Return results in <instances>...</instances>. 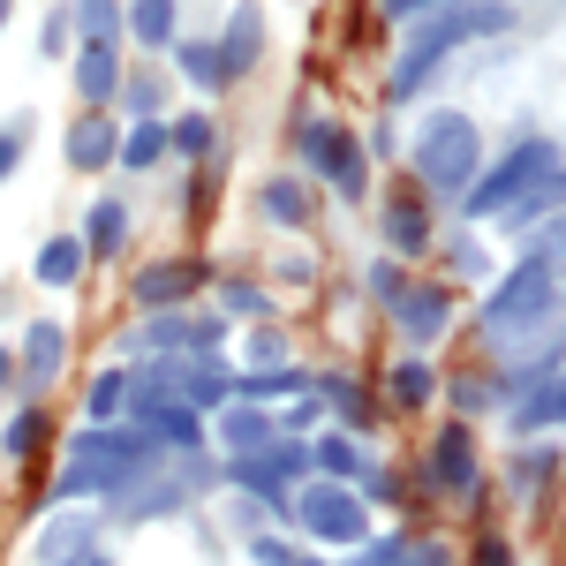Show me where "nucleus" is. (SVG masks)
I'll list each match as a JSON object with an SVG mask.
<instances>
[{
    "instance_id": "f257e3e1",
    "label": "nucleus",
    "mask_w": 566,
    "mask_h": 566,
    "mask_svg": "<svg viewBox=\"0 0 566 566\" xmlns=\"http://www.w3.org/2000/svg\"><path fill=\"white\" fill-rule=\"evenodd\" d=\"M159 476V438L144 431H122V423H84V431L69 438V469H61V483L45 491L53 506L61 499H91V491H136V483Z\"/></svg>"
},
{
    "instance_id": "f03ea898",
    "label": "nucleus",
    "mask_w": 566,
    "mask_h": 566,
    "mask_svg": "<svg viewBox=\"0 0 566 566\" xmlns=\"http://www.w3.org/2000/svg\"><path fill=\"white\" fill-rule=\"evenodd\" d=\"M499 31H514V8H506V0H461V8L423 15V23L400 39V61H392V76H386V98H416L423 76L446 69V53H461V45H476V39H499Z\"/></svg>"
},
{
    "instance_id": "7ed1b4c3",
    "label": "nucleus",
    "mask_w": 566,
    "mask_h": 566,
    "mask_svg": "<svg viewBox=\"0 0 566 566\" xmlns=\"http://www.w3.org/2000/svg\"><path fill=\"white\" fill-rule=\"evenodd\" d=\"M408 167H416V189L423 197H446V205H461L483 175V136L469 114H423V129L408 144Z\"/></svg>"
},
{
    "instance_id": "20e7f679",
    "label": "nucleus",
    "mask_w": 566,
    "mask_h": 566,
    "mask_svg": "<svg viewBox=\"0 0 566 566\" xmlns=\"http://www.w3.org/2000/svg\"><path fill=\"white\" fill-rule=\"evenodd\" d=\"M552 167H566L552 136H514V144H506V151H499V159L476 175V189L461 197V212H469V219H506L528 189H536V181L552 175Z\"/></svg>"
},
{
    "instance_id": "39448f33",
    "label": "nucleus",
    "mask_w": 566,
    "mask_h": 566,
    "mask_svg": "<svg viewBox=\"0 0 566 566\" xmlns=\"http://www.w3.org/2000/svg\"><path fill=\"white\" fill-rule=\"evenodd\" d=\"M552 310H559V264L522 258L506 280H499V295H483V333L514 340V333H528V325H544Z\"/></svg>"
},
{
    "instance_id": "423d86ee",
    "label": "nucleus",
    "mask_w": 566,
    "mask_h": 566,
    "mask_svg": "<svg viewBox=\"0 0 566 566\" xmlns=\"http://www.w3.org/2000/svg\"><path fill=\"white\" fill-rule=\"evenodd\" d=\"M287 522L303 528V536H317V544H333V552L370 544V506H363V491H348V483H303L287 499Z\"/></svg>"
},
{
    "instance_id": "0eeeda50",
    "label": "nucleus",
    "mask_w": 566,
    "mask_h": 566,
    "mask_svg": "<svg viewBox=\"0 0 566 566\" xmlns=\"http://www.w3.org/2000/svg\"><path fill=\"white\" fill-rule=\"evenodd\" d=\"M295 151H303L310 175L333 181V197L363 205V189H370V159H363V144H355L333 114H303V122H295Z\"/></svg>"
},
{
    "instance_id": "6e6552de",
    "label": "nucleus",
    "mask_w": 566,
    "mask_h": 566,
    "mask_svg": "<svg viewBox=\"0 0 566 566\" xmlns=\"http://www.w3.org/2000/svg\"><path fill=\"white\" fill-rule=\"evenodd\" d=\"M295 476H310V438H280V446H264L250 461H227V483H242L250 499L280 506V514H287V499L303 491Z\"/></svg>"
},
{
    "instance_id": "1a4fd4ad",
    "label": "nucleus",
    "mask_w": 566,
    "mask_h": 566,
    "mask_svg": "<svg viewBox=\"0 0 566 566\" xmlns=\"http://www.w3.org/2000/svg\"><path fill=\"white\" fill-rule=\"evenodd\" d=\"M423 476H431V491H446V499H469L476 491V438H469V423H438L431 453H423Z\"/></svg>"
},
{
    "instance_id": "9d476101",
    "label": "nucleus",
    "mask_w": 566,
    "mask_h": 566,
    "mask_svg": "<svg viewBox=\"0 0 566 566\" xmlns=\"http://www.w3.org/2000/svg\"><path fill=\"white\" fill-rule=\"evenodd\" d=\"M392 325H400V340L408 348H438L446 340V325H453V287H400L392 295Z\"/></svg>"
},
{
    "instance_id": "9b49d317",
    "label": "nucleus",
    "mask_w": 566,
    "mask_h": 566,
    "mask_svg": "<svg viewBox=\"0 0 566 566\" xmlns=\"http://www.w3.org/2000/svg\"><path fill=\"white\" fill-rule=\"evenodd\" d=\"M197 287H205V264L197 258H159V264H144V272H136V310H151V317H159V310H189V295H197Z\"/></svg>"
},
{
    "instance_id": "f8f14e48",
    "label": "nucleus",
    "mask_w": 566,
    "mask_h": 566,
    "mask_svg": "<svg viewBox=\"0 0 566 566\" xmlns=\"http://www.w3.org/2000/svg\"><path fill=\"white\" fill-rule=\"evenodd\" d=\"M219 61H227V84L250 76V69L264 61V8H258V0H242V8L227 15V31H219Z\"/></svg>"
},
{
    "instance_id": "ddd939ff",
    "label": "nucleus",
    "mask_w": 566,
    "mask_h": 566,
    "mask_svg": "<svg viewBox=\"0 0 566 566\" xmlns=\"http://www.w3.org/2000/svg\"><path fill=\"white\" fill-rule=\"evenodd\" d=\"M144 348H159V355H175V348H197V355H212L219 348V317H189V310H159L144 333H136Z\"/></svg>"
},
{
    "instance_id": "4468645a",
    "label": "nucleus",
    "mask_w": 566,
    "mask_h": 566,
    "mask_svg": "<svg viewBox=\"0 0 566 566\" xmlns=\"http://www.w3.org/2000/svg\"><path fill=\"white\" fill-rule=\"evenodd\" d=\"M219 446H227V461H250L264 446H280V416H264L258 400H234V408L219 416Z\"/></svg>"
},
{
    "instance_id": "2eb2a0df",
    "label": "nucleus",
    "mask_w": 566,
    "mask_h": 566,
    "mask_svg": "<svg viewBox=\"0 0 566 566\" xmlns=\"http://www.w3.org/2000/svg\"><path fill=\"white\" fill-rule=\"evenodd\" d=\"M122 159V122L114 114H84L76 129H69V167L76 175H106Z\"/></svg>"
},
{
    "instance_id": "dca6fc26",
    "label": "nucleus",
    "mask_w": 566,
    "mask_h": 566,
    "mask_svg": "<svg viewBox=\"0 0 566 566\" xmlns=\"http://www.w3.org/2000/svg\"><path fill=\"white\" fill-rule=\"evenodd\" d=\"M386 250H392V258H423V250H431V212H423V189L386 197Z\"/></svg>"
},
{
    "instance_id": "f3484780",
    "label": "nucleus",
    "mask_w": 566,
    "mask_h": 566,
    "mask_svg": "<svg viewBox=\"0 0 566 566\" xmlns=\"http://www.w3.org/2000/svg\"><path fill=\"white\" fill-rule=\"evenodd\" d=\"M122 45H76V98L84 106H114L122 98Z\"/></svg>"
},
{
    "instance_id": "a211bd4d",
    "label": "nucleus",
    "mask_w": 566,
    "mask_h": 566,
    "mask_svg": "<svg viewBox=\"0 0 566 566\" xmlns=\"http://www.w3.org/2000/svg\"><path fill=\"white\" fill-rule=\"evenodd\" d=\"M61 355H69V333H61V317H39V325L23 333V363H15V378H23V386H45V378L61 370Z\"/></svg>"
},
{
    "instance_id": "6ab92c4d",
    "label": "nucleus",
    "mask_w": 566,
    "mask_h": 566,
    "mask_svg": "<svg viewBox=\"0 0 566 566\" xmlns=\"http://www.w3.org/2000/svg\"><path fill=\"white\" fill-rule=\"evenodd\" d=\"M258 212L272 219V227H287V234H303V227H310V189L295 175H272L258 189Z\"/></svg>"
},
{
    "instance_id": "aec40b11",
    "label": "nucleus",
    "mask_w": 566,
    "mask_h": 566,
    "mask_svg": "<svg viewBox=\"0 0 566 566\" xmlns=\"http://www.w3.org/2000/svg\"><path fill=\"white\" fill-rule=\"evenodd\" d=\"M122 242H129V205L122 197H98L84 212V250L91 258H122Z\"/></svg>"
},
{
    "instance_id": "412c9836",
    "label": "nucleus",
    "mask_w": 566,
    "mask_h": 566,
    "mask_svg": "<svg viewBox=\"0 0 566 566\" xmlns=\"http://www.w3.org/2000/svg\"><path fill=\"white\" fill-rule=\"evenodd\" d=\"M392 408H400V416H423V408H431L438 400V370L431 363H423V355H400V363H392Z\"/></svg>"
},
{
    "instance_id": "4be33fe9",
    "label": "nucleus",
    "mask_w": 566,
    "mask_h": 566,
    "mask_svg": "<svg viewBox=\"0 0 566 566\" xmlns=\"http://www.w3.org/2000/svg\"><path fill=\"white\" fill-rule=\"evenodd\" d=\"M84 264H91L84 234H53V242L39 250V264H31V272H39V287H76V280H84Z\"/></svg>"
},
{
    "instance_id": "5701e85b",
    "label": "nucleus",
    "mask_w": 566,
    "mask_h": 566,
    "mask_svg": "<svg viewBox=\"0 0 566 566\" xmlns=\"http://www.w3.org/2000/svg\"><path fill=\"white\" fill-rule=\"evenodd\" d=\"M31 552H39L45 566H84V552H91V522H84V514H69V522H45Z\"/></svg>"
},
{
    "instance_id": "b1692460",
    "label": "nucleus",
    "mask_w": 566,
    "mask_h": 566,
    "mask_svg": "<svg viewBox=\"0 0 566 566\" xmlns=\"http://www.w3.org/2000/svg\"><path fill=\"white\" fill-rule=\"evenodd\" d=\"M559 212H566V167H552V175H544L522 205L506 212V227H514V234H528V227H544V219H559Z\"/></svg>"
},
{
    "instance_id": "393cba45",
    "label": "nucleus",
    "mask_w": 566,
    "mask_h": 566,
    "mask_svg": "<svg viewBox=\"0 0 566 566\" xmlns=\"http://www.w3.org/2000/svg\"><path fill=\"white\" fill-rule=\"evenodd\" d=\"M129 39L144 53H175V0H129Z\"/></svg>"
},
{
    "instance_id": "a878e982",
    "label": "nucleus",
    "mask_w": 566,
    "mask_h": 566,
    "mask_svg": "<svg viewBox=\"0 0 566 566\" xmlns=\"http://www.w3.org/2000/svg\"><path fill=\"white\" fill-rule=\"evenodd\" d=\"M122 408H129V363L98 370L91 392H84V416H91V423H122Z\"/></svg>"
},
{
    "instance_id": "bb28decb",
    "label": "nucleus",
    "mask_w": 566,
    "mask_h": 566,
    "mask_svg": "<svg viewBox=\"0 0 566 566\" xmlns=\"http://www.w3.org/2000/svg\"><path fill=\"white\" fill-rule=\"evenodd\" d=\"M69 15H76V39L84 45H122V23H129L122 0H76Z\"/></svg>"
},
{
    "instance_id": "cd10ccee",
    "label": "nucleus",
    "mask_w": 566,
    "mask_h": 566,
    "mask_svg": "<svg viewBox=\"0 0 566 566\" xmlns=\"http://www.w3.org/2000/svg\"><path fill=\"white\" fill-rule=\"evenodd\" d=\"M167 151H175V144H167V122H129V136H122V167H129V175H151Z\"/></svg>"
},
{
    "instance_id": "c85d7f7f",
    "label": "nucleus",
    "mask_w": 566,
    "mask_h": 566,
    "mask_svg": "<svg viewBox=\"0 0 566 566\" xmlns=\"http://www.w3.org/2000/svg\"><path fill=\"white\" fill-rule=\"evenodd\" d=\"M175 69L197 91H227V61H219V45H205V39H181L175 45Z\"/></svg>"
},
{
    "instance_id": "c756f323",
    "label": "nucleus",
    "mask_w": 566,
    "mask_h": 566,
    "mask_svg": "<svg viewBox=\"0 0 566 566\" xmlns=\"http://www.w3.org/2000/svg\"><path fill=\"white\" fill-rule=\"evenodd\" d=\"M167 144H175L181 159H212L219 151V122L212 114H181V122H167Z\"/></svg>"
},
{
    "instance_id": "7c9ffc66",
    "label": "nucleus",
    "mask_w": 566,
    "mask_h": 566,
    "mask_svg": "<svg viewBox=\"0 0 566 566\" xmlns=\"http://www.w3.org/2000/svg\"><path fill=\"white\" fill-rule=\"evenodd\" d=\"M310 469H325V483H348L363 476V453H355V438H310Z\"/></svg>"
},
{
    "instance_id": "2f4dec72",
    "label": "nucleus",
    "mask_w": 566,
    "mask_h": 566,
    "mask_svg": "<svg viewBox=\"0 0 566 566\" xmlns=\"http://www.w3.org/2000/svg\"><path fill=\"white\" fill-rule=\"evenodd\" d=\"M45 431H53V423H45V408H23V416L0 431V453H8V461H31V453L45 446Z\"/></svg>"
},
{
    "instance_id": "473e14b6",
    "label": "nucleus",
    "mask_w": 566,
    "mask_h": 566,
    "mask_svg": "<svg viewBox=\"0 0 566 566\" xmlns=\"http://www.w3.org/2000/svg\"><path fill=\"white\" fill-rule=\"evenodd\" d=\"M159 98H167L159 76H122V106H129L136 122H159Z\"/></svg>"
},
{
    "instance_id": "72a5a7b5",
    "label": "nucleus",
    "mask_w": 566,
    "mask_h": 566,
    "mask_svg": "<svg viewBox=\"0 0 566 566\" xmlns=\"http://www.w3.org/2000/svg\"><path fill=\"white\" fill-rule=\"evenodd\" d=\"M23 144H31V114H15V122L0 129V181H8L15 167H23Z\"/></svg>"
},
{
    "instance_id": "f704fd0d",
    "label": "nucleus",
    "mask_w": 566,
    "mask_h": 566,
    "mask_svg": "<svg viewBox=\"0 0 566 566\" xmlns=\"http://www.w3.org/2000/svg\"><path fill=\"white\" fill-rule=\"evenodd\" d=\"M39 45H45V61H61V53L76 45V15H69V8H53V15H45V31H39Z\"/></svg>"
},
{
    "instance_id": "c9c22d12",
    "label": "nucleus",
    "mask_w": 566,
    "mask_h": 566,
    "mask_svg": "<svg viewBox=\"0 0 566 566\" xmlns=\"http://www.w3.org/2000/svg\"><path fill=\"white\" fill-rule=\"evenodd\" d=\"M219 310H227V317H272V303H264L258 287H242V280H234V287H219Z\"/></svg>"
},
{
    "instance_id": "e433bc0d",
    "label": "nucleus",
    "mask_w": 566,
    "mask_h": 566,
    "mask_svg": "<svg viewBox=\"0 0 566 566\" xmlns=\"http://www.w3.org/2000/svg\"><path fill=\"white\" fill-rule=\"evenodd\" d=\"M528 258L566 264V212H559V219H544V234H528Z\"/></svg>"
},
{
    "instance_id": "4c0bfd02",
    "label": "nucleus",
    "mask_w": 566,
    "mask_h": 566,
    "mask_svg": "<svg viewBox=\"0 0 566 566\" xmlns=\"http://www.w3.org/2000/svg\"><path fill=\"white\" fill-rule=\"evenodd\" d=\"M438 8H461V0H378L386 23H423V15H438Z\"/></svg>"
},
{
    "instance_id": "58836bf2",
    "label": "nucleus",
    "mask_w": 566,
    "mask_h": 566,
    "mask_svg": "<svg viewBox=\"0 0 566 566\" xmlns=\"http://www.w3.org/2000/svg\"><path fill=\"white\" fill-rule=\"evenodd\" d=\"M552 469H559V453H552V446H544V453H522V461H514V483L536 491V483H552Z\"/></svg>"
},
{
    "instance_id": "ea45409f",
    "label": "nucleus",
    "mask_w": 566,
    "mask_h": 566,
    "mask_svg": "<svg viewBox=\"0 0 566 566\" xmlns=\"http://www.w3.org/2000/svg\"><path fill=\"white\" fill-rule=\"evenodd\" d=\"M370 499H378V506H392V499H400V483H392L386 469H363V506H370Z\"/></svg>"
},
{
    "instance_id": "a19ab883",
    "label": "nucleus",
    "mask_w": 566,
    "mask_h": 566,
    "mask_svg": "<svg viewBox=\"0 0 566 566\" xmlns=\"http://www.w3.org/2000/svg\"><path fill=\"white\" fill-rule=\"evenodd\" d=\"M250 363H258V370H287V340H280V333H264L258 348H250Z\"/></svg>"
},
{
    "instance_id": "79ce46f5",
    "label": "nucleus",
    "mask_w": 566,
    "mask_h": 566,
    "mask_svg": "<svg viewBox=\"0 0 566 566\" xmlns=\"http://www.w3.org/2000/svg\"><path fill=\"white\" fill-rule=\"evenodd\" d=\"M250 559H258V566H295V552H287L280 536H258V544H250Z\"/></svg>"
},
{
    "instance_id": "37998d69",
    "label": "nucleus",
    "mask_w": 566,
    "mask_h": 566,
    "mask_svg": "<svg viewBox=\"0 0 566 566\" xmlns=\"http://www.w3.org/2000/svg\"><path fill=\"white\" fill-rule=\"evenodd\" d=\"M469 566H514V552H506V536H483L476 544V559Z\"/></svg>"
},
{
    "instance_id": "c03bdc74",
    "label": "nucleus",
    "mask_w": 566,
    "mask_h": 566,
    "mask_svg": "<svg viewBox=\"0 0 566 566\" xmlns=\"http://www.w3.org/2000/svg\"><path fill=\"white\" fill-rule=\"evenodd\" d=\"M370 287H378V303L392 310V295H400V272H392V264H370Z\"/></svg>"
},
{
    "instance_id": "a18cd8bd",
    "label": "nucleus",
    "mask_w": 566,
    "mask_h": 566,
    "mask_svg": "<svg viewBox=\"0 0 566 566\" xmlns=\"http://www.w3.org/2000/svg\"><path fill=\"white\" fill-rule=\"evenodd\" d=\"M453 400H461V408H483V400H491V386H483V378H461V386H453Z\"/></svg>"
},
{
    "instance_id": "49530a36",
    "label": "nucleus",
    "mask_w": 566,
    "mask_h": 566,
    "mask_svg": "<svg viewBox=\"0 0 566 566\" xmlns=\"http://www.w3.org/2000/svg\"><path fill=\"white\" fill-rule=\"evenodd\" d=\"M0 386H15V348H0Z\"/></svg>"
},
{
    "instance_id": "de8ad7c7",
    "label": "nucleus",
    "mask_w": 566,
    "mask_h": 566,
    "mask_svg": "<svg viewBox=\"0 0 566 566\" xmlns=\"http://www.w3.org/2000/svg\"><path fill=\"white\" fill-rule=\"evenodd\" d=\"M408 566H446V559H438V552H416V559H408Z\"/></svg>"
},
{
    "instance_id": "09e8293b",
    "label": "nucleus",
    "mask_w": 566,
    "mask_h": 566,
    "mask_svg": "<svg viewBox=\"0 0 566 566\" xmlns=\"http://www.w3.org/2000/svg\"><path fill=\"white\" fill-rule=\"evenodd\" d=\"M8 15H15V0H0V31H8Z\"/></svg>"
},
{
    "instance_id": "8fccbe9b",
    "label": "nucleus",
    "mask_w": 566,
    "mask_h": 566,
    "mask_svg": "<svg viewBox=\"0 0 566 566\" xmlns=\"http://www.w3.org/2000/svg\"><path fill=\"white\" fill-rule=\"evenodd\" d=\"M559 303H566V280H559Z\"/></svg>"
},
{
    "instance_id": "3c124183",
    "label": "nucleus",
    "mask_w": 566,
    "mask_h": 566,
    "mask_svg": "<svg viewBox=\"0 0 566 566\" xmlns=\"http://www.w3.org/2000/svg\"><path fill=\"white\" fill-rule=\"evenodd\" d=\"M295 566H317V559H295Z\"/></svg>"
}]
</instances>
